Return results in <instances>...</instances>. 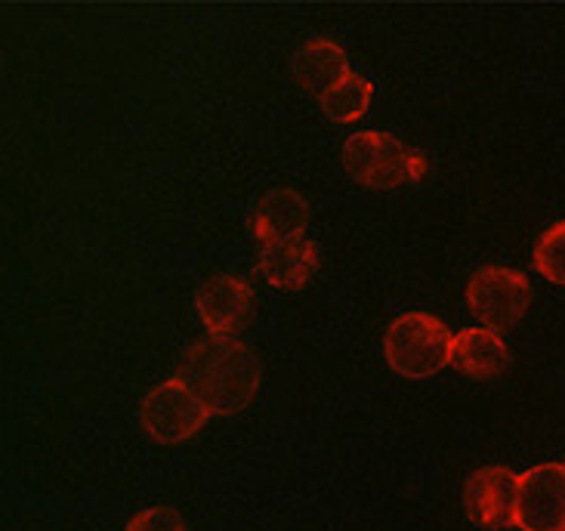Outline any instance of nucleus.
Returning <instances> with one entry per match:
<instances>
[{
  "mask_svg": "<svg viewBox=\"0 0 565 531\" xmlns=\"http://www.w3.org/2000/svg\"><path fill=\"white\" fill-rule=\"evenodd\" d=\"M532 304L529 278L507 266H482L467 285V306L486 328H507L520 321Z\"/></svg>",
  "mask_w": 565,
  "mask_h": 531,
  "instance_id": "obj_5",
  "label": "nucleus"
},
{
  "mask_svg": "<svg viewBox=\"0 0 565 531\" xmlns=\"http://www.w3.org/2000/svg\"><path fill=\"white\" fill-rule=\"evenodd\" d=\"M350 60L347 53L340 50L331 41H309V44L300 46V53L294 56V77L297 84L306 87L316 96H324L334 84H340L343 77H350Z\"/></svg>",
  "mask_w": 565,
  "mask_h": 531,
  "instance_id": "obj_12",
  "label": "nucleus"
},
{
  "mask_svg": "<svg viewBox=\"0 0 565 531\" xmlns=\"http://www.w3.org/2000/svg\"><path fill=\"white\" fill-rule=\"evenodd\" d=\"M343 168L362 185L398 189L424 180L429 173V158L390 134L365 130L343 142Z\"/></svg>",
  "mask_w": 565,
  "mask_h": 531,
  "instance_id": "obj_2",
  "label": "nucleus"
},
{
  "mask_svg": "<svg viewBox=\"0 0 565 531\" xmlns=\"http://www.w3.org/2000/svg\"><path fill=\"white\" fill-rule=\"evenodd\" d=\"M516 529L565 531V467L537 464L520 476Z\"/></svg>",
  "mask_w": 565,
  "mask_h": 531,
  "instance_id": "obj_6",
  "label": "nucleus"
},
{
  "mask_svg": "<svg viewBox=\"0 0 565 531\" xmlns=\"http://www.w3.org/2000/svg\"><path fill=\"white\" fill-rule=\"evenodd\" d=\"M319 269V247L309 238L263 244L260 275L278 290H300Z\"/></svg>",
  "mask_w": 565,
  "mask_h": 531,
  "instance_id": "obj_10",
  "label": "nucleus"
},
{
  "mask_svg": "<svg viewBox=\"0 0 565 531\" xmlns=\"http://www.w3.org/2000/svg\"><path fill=\"white\" fill-rule=\"evenodd\" d=\"M127 531H189L185 529L183 517L170 507H149L137 517L130 519Z\"/></svg>",
  "mask_w": 565,
  "mask_h": 531,
  "instance_id": "obj_15",
  "label": "nucleus"
},
{
  "mask_svg": "<svg viewBox=\"0 0 565 531\" xmlns=\"http://www.w3.org/2000/svg\"><path fill=\"white\" fill-rule=\"evenodd\" d=\"M451 347L455 337L445 321L427 312H405L383 334V355L390 368L412 380L433 378L451 364Z\"/></svg>",
  "mask_w": 565,
  "mask_h": 531,
  "instance_id": "obj_3",
  "label": "nucleus"
},
{
  "mask_svg": "<svg viewBox=\"0 0 565 531\" xmlns=\"http://www.w3.org/2000/svg\"><path fill=\"white\" fill-rule=\"evenodd\" d=\"M520 476L507 467H482L463 486V510L476 525L491 531L516 525Z\"/></svg>",
  "mask_w": 565,
  "mask_h": 531,
  "instance_id": "obj_7",
  "label": "nucleus"
},
{
  "mask_svg": "<svg viewBox=\"0 0 565 531\" xmlns=\"http://www.w3.org/2000/svg\"><path fill=\"white\" fill-rule=\"evenodd\" d=\"M535 269L565 288V220L551 226L535 244Z\"/></svg>",
  "mask_w": 565,
  "mask_h": 531,
  "instance_id": "obj_14",
  "label": "nucleus"
},
{
  "mask_svg": "<svg viewBox=\"0 0 565 531\" xmlns=\"http://www.w3.org/2000/svg\"><path fill=\"white\" fill-rule=\"evenodd\" d=\"M199 316L216 337H235L254 316V294L235 275H216L199 290Z\"/></svg>",
  "mask_w": 565,
  "mask_h": 531,
  "instance_id": "obj_8",
  "label": "nucleus"
},
{
  "mask_svg": "<svg viewBox=\"0 0 565 531\" xmlns=\"http://www.w3.org/2000/svg\"><path fill=\"white\" fill-rule=\"evenodd\" d=\"M309 220H312V211H309V204L300 192L276 189V192H266L260 198L257 211L250 216V229L263 244H276L303 238Z\"/></svg>",
  "mask_w": 565,
  "mask_h": 531,
  "instance_id": "obj_9",
  "label": "nucleus"
},
{
  "mask_svg": "<svg viewBox=\"0 0 565 531\" xmlns=\"http://www.w3.org/2000/svg\"><path fill=\"white\" fill-rule=\"evenodd\" d=\"M371 99H374L371 81H365V77L359 75H350L321 96V108H324L334 121L355 124L359 118H365Z\"/></svg>",
  "mask_w": 565,
  "mask_h": 531,
  "instance_id": "obj_13",
  "label": "nucleus"
},
{
  "mask_svg": "<svg viewBox=\"0 0 565 531\" xmlns=\"http://www.w3.org/2000/svg\"><path fill=\"white\" fill-rule=\"evenodd\" d=\"M177 378L211 414H235L260 390V362L242 340L207 334L185 352Z\"/></svg>",
  "mask_w": 565,
  "mask_h": 531,
  "instance_id": "obj_1",
  "label": "nucleus"
},
{
  "mask_svg": "<svg viewBox=\"0 0 565 531\" xmlns=\"http://www.w3.org/2000/svg\"><path fill=\"white\" fill-rule=\"evenodd\" d=\"M211 417L214 414L201 405L199 395L192 393L180 378H170L161 386H154L139 411L142 429L158 445H180V442L192 439Z\"/></svg>",
  "mask_w": 565,
  "mask_h": 531,
  "instance_id": "obj_4",
  "label": "nucleus"
},
{
  "mask_svg": "<svg viewBox=\"0 0 565 531\" xmlns=\"http://www.w3.org/2000/svg\"><path fill=\"white\" fill-rule=\"evenodd\" d=\"M451 364L467 378L491 380L504 374L510 364V352H507L504 337L494 328H463L455 334Z\"/></svg>",
  "mask_w": 565,
  "mask_h": 531,
  "instance_id": "obj_11",
  "label": "nucleus"
}]
</instances>
